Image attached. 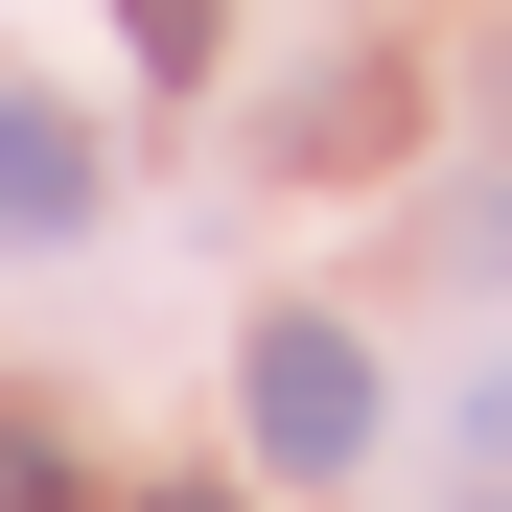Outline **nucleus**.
<instances>
[{
  "label": "nucleus",
  "mask_w": 512,
  "mask_h": 512,
  "mask_svg": "<svg viewBox=\"0 0 512 512\" xmlns=\"http://www.w3.org/2000/svg\"><path fill=\"white\" fill-rule=\"evenodd\" d=\"M163 512H233V489H163Z\"/></svg>",
  "instance_id": "obj_5"
},
{
  "label": "nucleus",
  "mask_w": 512,
  "mask_h": 512,
  "mask_svg": "<svg viewBox=\"0 0 512 512\" xmlns=\"http://www.w3.org/2000/svg\"><path fill=\"white\" fill-rule=\"evenodd\" d=\"M489 512H512V489H489Z\"/></svg>",
  "instance_id": "obj_6"
},
{
  "label": "nucleus",
  "mask_w": 512,
  "mask_h": 512,
  "mask_svg": "<svg viewBox=\"0 0 512 512\" xmlns=\"http://www.w3.org/2000/svg\"><path fill=\"white\" fill-rule=\"evenodd\" d=\"M233 419H256V466H280V489H350V466H373V350L280 303V326L233 350Z\"/></svg>",
  "instance_id": "obj_1"
},
{
  "label": "nucleus",
  "mask_w": 512,
  "mask_h": 512,
  "mask_svg": "<svg viewBox=\"0 0 512 512\" xmlns=\"http://www.w3.org/2000/svg\"><path fill=\"white\" fill-rule=\"evenodd\" d=\"M0 512H70V466H47V443H0Z\"/></svg>",
  "instance_id": "obj_3"
},
{
  "label": "nucleus",
  "mask_w": 512,
  "mask_h": 512,
  "mask_svg": "<svg viewBox=\"0 0 512 512\" xmlns=\"http://www.w3.org/2000/svg\"><path fill=\"white\" fill-rule=\"evenodd\" d=\"M466 280H512V187H466Z\"/></svg>",
  "instance_id": "obj_4"
},
{
  "label": "nucleus",
  "mask_w": 512,
  "mask_h": 512,
  "mask_svg": "<svg viewBox=\"0 0 512 512\" xmlns=\"http://www.w3.org/2000/svg\"><path fill=\"white\" fill-rule=\"evenodd\" d=\"M0 233H94V140L70 117H0Z\"/></svg>",
  "instance_id": "obj_2"
}]
</instances>
